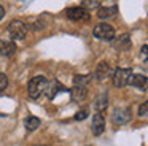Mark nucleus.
Returning a JSON list of instances; mask_svg holds the SVG:
<instances>
[{
	"label": "nucleus",
	"mask_w": 148,
	"mask_h": 146,
	"mask_svg": "<svg viewBox=\"0 0 148 146\" xmlns=\"http://www.w3.org/2000/svg\"><path fill=\"white\" fill-rule=\"evenodd\" d=\"M48 84H49V81L45 78V76H35V78H32L29 81V84H27V92H29V97L34 98V100L40 98L46 92Z\"/></svg>",
	"instance_id": "1"
},
{
	"label": "nucleus",
	"mask_w": 148,
	"mask_h": 146,
	"mask_svg": "<svg viewBox=\"0 0 148 146\" xmlns=\"http://www.w3.org/2000/svg\"><path fill=\"white\" fill-rule=\"evenodd\" d=\"M92 33H94V37L99 38V40L112 41L113 38H115V29L110 24H107V22H100V24H97L96 27H94Z\"/></svg>",
	"instance_id": "2"
},
{
	"label": "nucleus",
	"mask_w": 148,
	"mask_h": 146,
	"mask_svg": "<svg viewBox=\"0 0 148 146\" xmlns=\"http://www.w3.org/2000/svg\"><path fill=\"white\" fill-rule=\"evenodd\" d=\"M65 16L73 22H86L89 21V13L83 6H72L65 10Z\"/></svg>",
	"instance_id": "3"
},
{
	"label": "nucleus",
	"mask_w": 148,
	"mask_h": 146,
	"mask_svg": "<svg viewBox=\"0 0 148 146\" xmlns=\"http://www.w3.org/2000/svg\"><path fill=\"white\" fill-rule=\"evenodd\" d=\"M132 76L131 68H116L113 72V86L116 87H124V86L129 84V79Z\"/></svg>",
	"instance_id": "4"
},
{
	"label": "nucleus",
	"mask_w": 148,
	"mask_h": 146,
	"mask_svg": "<svg viewBox=\"0 0 148 146\" xmlns=\"http://www.w3.org/2000/svg\"><path fill=\"white\" fill-rule=\"evenodd\" d=\"M8 33H10L11 38H14V40H23L27 33V25L24 24L23 21L16 19V21L10 22V25H8Z\"/></svg>",
	"instance_id": "5"
},
{
	"label": "nucleus",
	"mask_w": 148,
	"mask_h": 146,
	"mask_svg": "<svg viewBox=\"0 0 148 146\" xmlns=\"http://www.w3.org/2000/svg\"><path fill=\"white\" fill-rule=\"evenodd\" d=\"M112 121L115 124H118V126L129 122V121H131V110H129L127 106L115 108V111H113V114H112Z\"/></svg>",
	"instance_id": "6"
},
{
	"label": "nucleus",
	"mask_w": 148,
	"mask_h": 146,
	"mask_svg": "<svg viewBox=\"0 0 148 146\" xmlns=\"http://www.w3.org/2000/svg\"><path fill=\"white\" fill-rule=\"evenodd\" d=\"M91 130L96 136L102 135L103 130H105V117L102 113H96L92 116V124H91Z\"/></svg>",
	"instance_id": "7"
},
{
	"label": "nucleus",
	"mask_w": 148,
	"mask_h": 146,
	"mask_svg": "<svg viewBox=\"0 0 148 146\" xmlns=\"http://www.w3.org/2000/svg\"><path fill=\"white\" fill-rule=\"evenodd\" d=\"M110 76H113V70H112V67H110V63L108 62H100L96 68V78L99 79V81H105Z\"/></svg>",
	"instance_id": "8"
},
{
	"label": "nucleus",
	"mask_w": 148,
	"mask_h": 146,
	"mask_svg": "<svg viewBox=\"0 0 148 146\" xmlns=\"http://www.w3.org/2000/svg\"><path fill=\"white\" fill-rule=\"evenodd\" d=\"M16 53V44L8 40H0V56H13Z\"/></svg>",
	"instance_id": "9"
},
{
	"label": "nucleus",
	"mask_w": 148,
	"mask_h": 146,
	"mask_svg": "<svg viewBox=\"0 0 148 146\" xmlns=\"http://www.w3.org/2000/svg\"><path fill=\"white\" fill-rule=\"evenodd\" d=\"M129 84L137 87V89L145 91V89L148 87V78L145 75H132L131 79H129Z\"/></svg>",
	"instance_id": "10"
},
{
	"label": "nucleus",
	"mask_w": 148,
	"mask_h": 146,
	"mask_svg": "<svg viewBox=\"0 0 148 146\" xmlns=\"http://www.w3.org/2000/svg\"><path fill=\"white\" fill-rule=\"evenodd\" d=\"M88 95V87H83V86H73L72 89V97H73L75 102H83Z\"/></svg>",
	"instance_id": "11"
},
{
	"label": "nucleus",
	"mask_w": 148,
	"mask_h": 146,
	"mask_svg": "<svg viewBox=\"0 0 148 146\" xmlns=\"http://www.w3.org/2000/svg\"><path fill=\"white\" fill-rule=\"evenodd\" d=\"M107 105H108V97H107V94L103 92V94L97 95L96 97V102H94V106H96L97 113H102V111H105Z\"/></svg>",
	"instance_id": "12"
},
{
	"label": "nucleus",
	"mask_w": 148,
	"mask_h": 146,
	"mask_svg": "<svg viewBox=\"0 0 148 146\" xmlns=\"http://www.w3.org/2000/svg\"><path fill=\"white\" fill-rule=\"evenodd\" d=\"M61 91L64 92V91H67V89H65L62 84H59L58 81L49 83V84H48V89H46V92H48V97H49V98H54L56 94H58V92H61Z\"/></svg>",
	"instance_id": "13"
},
{
	"label": "nucleus",
	"mask_w": 148,
	"mask_h": 146,
	"mask_svg": "<svg viewBox=\"0 0 148 146\" xmlns=\"http://www.w3.org/2000/svg\"><path fill=\"white\" fill-rule=\"evenodd\" d=\"M115 13H116V6H102L97 11V16L100 19H107V18H112Z\"/></svg>",
	"instance_id": "14"
},
{
	"label": "nucleus",
	"mask_w": 148,
	"mask_h": 146,
	"mask_svg": "<svg viewBox=\"0 0 148 146\" xmlns=\"http://www.w3.org/2000/svg\"><path fill=\"white\" fill-rule=\"evenodd\" d=\"M40 127V119L35 116H29L26 119V129L29 130V132H32V130H37Z\"/></svg>",
	"instance_id": "15"
},
{
	"label": "nucleus",
	"mask_w": 148,
	"mask_h": 146,
	"mask_svg": "<svg viewBox=\"0 0 148 146\" xmlns=\"http://www.w3.org/2000/svg\"><path fill=\"white\" fill-rule=\"evenodd\" d=\"M89 81H91L89 75H77L73 78V86H83V87H88Z\"/></svg>",
	"instance_id": "16"
},
{
	"label": "nucleus",
	"mask_w": 148,
	"mask_h": 146,
	"mask_svg": "<svg viewBox=\"0 0 148 146\" xmlns=\"http://www.w3.org/2000/svg\"><path fill=\"white\" fill-rule=\"evenodd\" d=\"M138 116H142V117L148 116V102H145V103H142L138 106Z\"/></svg>",
	"instance_id": "17"
},
{
	"label": "nucleus",
	"mask_w": 148,
	"mask_h": 146,
	"mask_svg": "<svg viewBox=\"0 0 148 146\" xmlns=\"http://www.w3.org/2000/svg\"><path fill=\"white\" fill-rule=\"evenodd\" d=\"M8 86V78L5 73H0V92L3 91V89H7Z\"/></svg>",
	"instance_id": "18"
},
{
	"label": "nucleus",
	"mask_w": 148,
	"mask_h": 146,
	"mask_svg": "<svg viewBox=\"0 0 148 146\" xmlns=\"http://www.w3.org/2000/svg\"><path fill=\"white\" fill-rule=\"evenodd\" d=\"M86 117H88V110H81L75 114V119L77 121H83V119H86Z\"/></svg>",
	"instance_id": "19"
},
{
	"label": "nucleus",
	"mask_w": 148,
	"mask_h": 146,
	"mask_svg": "<svg viewBox=\"0 0 148 146\" xmlns=\"http://www.w3.org/2000/svg\"><path fill=\"white\" fill-rule=\"evenodd\" d=\"M84 6H88V8H94V6L99 5V0H83Z\"/></svg>",
	"instance_id": "20"
},
{
	"label": "nucleus",
	"mask_w": 148,
	"mask_h": 146,
	"mask_svg": "<svg viewBox=\"0 0 148 146\" xmlns=\"http://www.w3.org/2000/svg\"><path fill=\"white\" fill-rule=\"evenodd\" d=\"M142 56H143L145 59L148 57V46H143V48H142Z\"/></svg>",
	"instance_id": "21"
},
{
	"label": "nucleus",
	"mask_w": 148,
	"mask_h": 146,
	"mask_svg": "<svg viewBox=\"0 0 148 146\" xmlns=\"http://www.w3.org/2000/svg\"><path fill=\"white\" fill-rule=\"evenodd\" d=\"M3 16H5V10H3V6L0 5V21L3 19Z\"/></svg>",
	"instance_id": "22"
},
{
	"label": "nucleus",
	"mask_w": 148,
	"mask_h": 146,
	"mask_svg": "<svg viewBox=\"0 0 148 146\" xmlns=\"http://www.w3.org/2000/svg\"><path fill=\"white\" fill-rule=\"evenodd\" d=\"M37 146H48V145H37Z\"/></svg>",
	"instance_id": "23"
},
{
	"label": "nucleus",
	"mask_w": 148,
	"mask_h": 146,
	"mask_svg": "<svg viewBox=\"0 0 148 146\" xmlns=\"http://www.w3.org/2000/svg\"><path fill=\"white\" fill-rule=\"evenodd\" d=\"M147 60H148V57H147Z\"/></svg>",
	"instance_id": "24"
}]
</instances>
